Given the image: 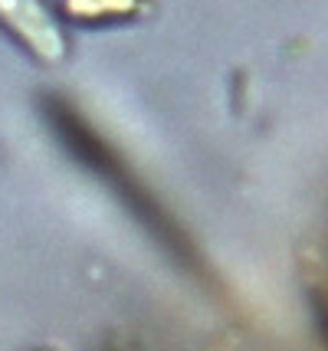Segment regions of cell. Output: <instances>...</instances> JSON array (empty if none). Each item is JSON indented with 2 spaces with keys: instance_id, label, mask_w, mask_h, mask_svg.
<instances>
[{
  "instance_id": "1",
  "label": "cell",
  "mask_w": 328,
  "mask_h": 351,
  "mask_svg": "<svg viewBox=\"0 0 328 351\" xmlns=\"http://www.w3.org/2000/svg\"><path fill=\"white\" fill-rule=\"evenodd\" d=\"M0 16L16 27V30L23 33V40H30L47 60H56L60 56V33H56V23H49L47 16L40 14V7L33 3V0H0Z\"/></svg>"
}]
</instances>
